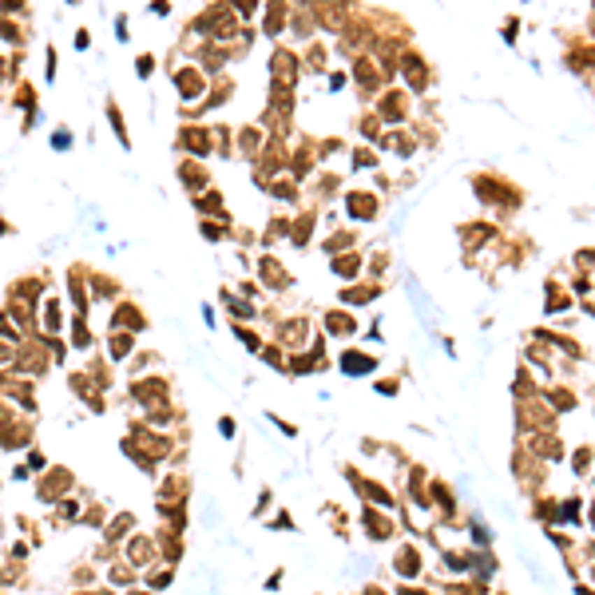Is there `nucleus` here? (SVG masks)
<instances>
[{
  "label": "nucleus",
  "mask_w": 595,
  "mask_h": 595,
  "mask_svg": "<svg viewBox=\"0 0 595 595\" xmlns=\"http://www.w3.org/2000/svg\"><path fill=\"white\" fill-rule=\"evenodd\" d=\"M120 559H123V564H131L135 571H139V568H151V564H159V547H155V536L131 532V536H127V540H123V547H120Z\"/></svg>",
  "instance_id": "obj_1"
},
{
  "label": "nucleus",
  "mask_w": 595,
  "mask_h": 595,
  "mask_svg": "<svg viewBox=\"0 0 595 595\" xmlns=\"http://www.w3.org/2000/svg\"><path fill=\"white\" fill-rule=\"evenodd\" d=\"M72 485H76V476H72V468H48V473L36 480V500L40 504H60L68 492H72Z\"/></svg>",
  "instance_id": "obj_2"
},
{
  "label": "nucleus",
  "mask_w": 595,
  "mask_h": 595,
  "mask_svg": "<svg viewBox=\"0 0 595 595\" xmlns=\"http://www.w3.org/2000/svg\"><path fill=\"white\" fill-rule=\"evenodd\" d=\"M182 500H191V485H187V476L182 473H171L155 492V504H182Z\"/></svg>",
  "instance_id": "obj_3"
},
{
  "label": "nucleus",
  "mask_w": 595,
  "mask_h": 595,
  "mask_svg": "<svg viewBox=\"0 0 595 595\" xmlns=\"http://www.w3.org/2000/svg\"><path fill=\"white\" fill-rule=\"evenodd\" d=\"M131 532H135V512H115V516L108 520V528H103V544L120 547Z\"/></svg>",
  "instance_id": "obj_4"
},
{
  "label": "nucleus",
  "mask_w": 595,
  "mask_h": 595,
  "mask_svg": "<svg viewBox=\"0 0 595 595\" xmlns=\"http://www.w3.org/2000/svg\"><path fill=\"white\" fill-rule=\"evenodd\" d=\"M155 547H159V556H163L167 568H175V564L182 559V536L179 532H159L155 536Z\"/></svg>",
  "instance_id": "obj_5"
},
{
  "label": "nucleus",
  "mask_w": 595,
  "mask_h": 595,
  "mask_svg": "<svg viewBox=\"0 0 595 595\" xmlns=\"http://www.w3.org/2000/svg\"><path fill=\"white\" fill-rule=\"evenodd\" d=\"M108 583L111 587H120V592H131L135 583H139V575H135V568L131 564H123V559H115L108 568Z\"/></svg>",
  "instance_id": "obj_6"
},
{
  "label": "nucleus",
  "mask_w": 595,
  "mask_h": 595,
  "mask_svg": "<svg viewBox=\"0 0 595 595\" xmlns=\"http://www.w3.org/2000/svg\"><path fill=\"white\" fill-rule=\"evenodd\" d=\"M171 583H175V568H167V564H163V568H159V564H151V568H147V575H143V587H147V592H163V587H171Z\"/></svg>",
  "instance_id": "obj_7"
},
{
  "label": "nucleus",
  "mask_w": 595,
  "mask_h": 595,
  "mask_svg": "<svg viewBox=\"0 0 595 595\" xmlns=\"http://www.w3.org/2000/svg\"><path fill=\"white\" fill-rule=\"evenodd\" d=\"M175 84H179L182 99H194V96H203V76L191 72V68H182L179 76H175Z\"/></svg>",
  "instance_id": "obj_8"
},
{
  "label": "nucleus",
  "mask_w": 595,
  "mask_h": 595,
  "mask_svg": "<svg viewBox=\"0 0 595 595\" xmlns=\"http://www.w3.org/2000/svg\"><path fill=\"white\" fill-rule=\"evenodd\" d=\"M80 516H84V508H80V500L64 496L60 504H56V524H80Z\"/></svg>",
  "instance_id": "obj_9"
},
{
  "label": "nucleus",
  "mask_w": 595,
  "mask_h": 595,
  "mask_svg": "<svg viewBox=\"0 0 595 595\" xmlns=\"http://www.w3.org/2000/svg\"><path fill=\"white\" fill-rule=\"evenodd\" d=\"M115 329H143V314L135 306H120L115 310Z\"/></svg>",
  "instance_id": "obj_10"
},
{
  "label": "nucleus",
  "mask_w": 595,
  "mask_h": 595,
  "mask_svg": "<svg viewBox=\"0 0 595 595\" xmlns=\"http://www.w3.org/2000/svg\"><path fill=\"white\" fill-rule=\"evenodd\" d=\"M108 508H103V504H87L84 508V516H80V524H87V528H99V532H103V528H108Z\"/></svg>",
  "instance_id": "obj_11"
},
{
  "label": "nucleus",
  "mask_w": 595,
  "mask_h": 595,
  "mask_svg": "<svg viewBox=\"0 0 595 595\" xmlns=\"http://www.w3.org/2000/svg\"><path fill=\"white\" fill-rule=\"evenodd\" d=\"M72 587H76V592H87V587H96V568H92V564H80V568L72 571Z\"/></svg>",
  "instance_id": "obj_12"
},
{
  "label": "nucleus",
  "mask_w": 595,
  "mask_h": 595,
  "mask_svg": "<svg viewBox=\"0 0 595 595\" xmlns=\"http://www.w3.org/2000/svg\"><path fill=\"white\" fill-rule=\"evenodd\" d=\"M24 468L28 473H48V457L40 449H28V461H24Z\"/></svg>",
  "instance_id": "obj_13"
},
{
  "label": "nucleus",
  "mask_w": 595,
  "mask_h": 595,
  "mask_svg": "<svg viewBox=\"0 0 595 595\" xmlns=\"http://www.w3.org/2000/svg\"><path fill=\"white\" fill-rule=\"evenodd\" d=\"M127 353H131V338L115 334V338H111V357H127Z\"/></svg>",
  "instance_id": "obj_14"
},
{
  "label": "nucleus",
  "mask_w": 595,
  "mask_h": 595,
  "mask_svg": "<svg viewBox=\"0 0 595 595\" xmlns=\"http://www.w3.org/2000/svg\"><path fill=\"white\" fill-rule=\"evenodd\" d=\"M48 329H60V302H48Z\"/></svg>",
  "instance_id": "obj_15"
},
{
  "label": "nucleus",
  "mask_w": 595,
  "mask_h": 595,
  "mask_svg": "<svg viewBox=\"0 0 595 595\" xmlns=\"http://www.w3.org/2000/svg\"><path fill=\"white\" fill-rule=\"evenodd\" d=\"M151 68H155V56H139V76H151Z\"/></svg>",
  "instance_id": "obj_16"
},
{
  "label": "nucleus",
  "mask_w": 595,
  "mask_h": 595,
  "mask_svg": "<svg viewBox=\"0 0 595 595\" xmlns=\"http://www.w3.org/2000/svg\"><path fill=\"white\" fill-rule=\"evenodd\" d=\"M282 575H286V571H274V575H270V580H266V587H270V592H278V583H282Z\"/></svg>",
  "instance_id": "obj_17"
},
{
  "label": "nucleus",
  "mask_w": 595,
  "mask_h": 595,
  "mask_svg": "<svg viewBox=\"0 0 595 595\" xmlns=\"http://www.w3.org/2000/svg\"><path fill=\"white\" fill-rule=\"evenodd\" d=\"M219 433H222V437H234V421H227V417H222V421H219Z\"/></svg>",
  "instance_id": "obj_18"
},
{
  "label": "nucleus",
  "mask_w": 595,
  "mask_h": 595,
  "mask_svg": "<svg viewBox=\"0 0 595 595\" xmlns=\"http://www.w3.org/2000/svg\"><path fill=\"white\" fill-rule=\"evenodd\" d=\"M270 528H294V520H290V516H274V520H270Z\"/></svg>",
  "instance_id": "obj_19"
},
{
  "label": "nucleus",
  "mask_w": 595,
  "mask_h": 595,
  "mask_svg": "<svg viewBox=\"0 0 595 595\" xmlns=\"http://www.w3.org/2000/svg\"><path fill=\"white\" fill-rule=\"evenodd\" d=\"M72 595H111L108 587H87V592H72Z\"/></svg>",
  "instance_id": "obj_20"
},
{
  "label": "nucleus",
  "mask_w": 595,
  "mask_h": 595,
  "mask_svg": "<svg viewBox=\"0 0 595 595\" xmlns=\"http://www.w3.org/2000/svg\"><path fill=\"white\" fill-rule=\"evenodd\" d=\"M4 583H8V575H4V559H0V587H4Z\"/></svg>",
  "instance_id": "obj_21"
}]
</instances>
